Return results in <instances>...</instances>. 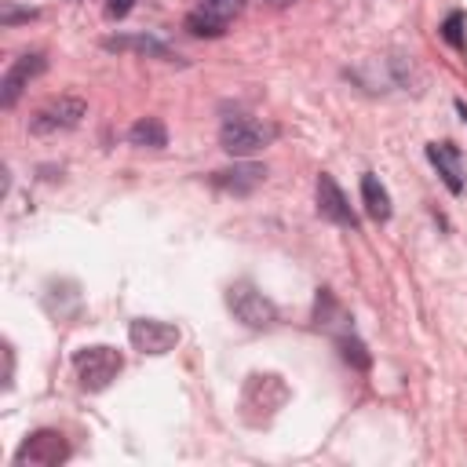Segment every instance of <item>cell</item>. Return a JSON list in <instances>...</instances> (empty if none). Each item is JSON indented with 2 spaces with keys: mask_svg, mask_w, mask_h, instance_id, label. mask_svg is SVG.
<instances>
[{
  "mask_svg": "<svg viewBox=\"0 0 467 467\" xmlns=\"http://www.w3.org/2000/svg\"><path fill=\"white\" fill-rule=\"evenodd\" d=\"M226 306L234 310V317L248 328H274L277 325V306L274 299H266L252 281H234L226 288Z\"/></svg>",
  "mask_w": 467,
  "mask_h": 467,
  "instance_id": "3957f363",
  "label": "cell"
},
{
  "mask_svg": "<svg viewBox=\"0 0 467 467\" xmlns=\"http://www.w3.org/2000/svg\"><path fill=\"white\" fill-rule=\"evenodd\" d=\"M128 339H131V347L139 350V354H168V350H175V343H179V328L175 325H168V321H157V317H135L131 325H128Z\"/></svg>",
  "mask_w": 467,
  "mask_h": 467,
  "instance_id": "52a82bcc",
  "label": "cell"
},
{
  "mask_svg": "<svg viewBox=\"0 0 467 467\" xmlns=\"http://www.w3.org/2000/svg\"><path fill=\"white\" fill-rule=\"evenodd\" d=\"M285 401H288V387H285V379L274 376V372H252L248 383H244V390H241V412H244V416H248L255 405H263V416L270 420Z\"/></svg>",
  "mask_w": 467,
  "mask_h": 467,
  "instance_id": "5b68a950",
  "label": "cell"
},
{
  "mask_svg": "<svg viewBox=\"0 0 467 467\" xmlns=\"http://www.w3.org/2000/svg\"><path fill=\"white\" fill-rule=\"evenodd\" d=\"M131 4H135V0H109L106 11H109V18H124V15L131 11Z\"/></svg>",
  "mask_w": 467,
  "mask_h": 467,
  "instance_id": "ac0fdd59",
  "label": "cell"
},
{
  "mask_svg": "<svg viewBox=\"0 0 467 467\" xmlns=\"http://www.w3.org/2000/svg\"><path fill=\"white\" fill-rule=\"evenodd\" d=\"M427 161L438 168L449 193H463V153L452 142H427Z\"/></svg>",
  "mask_w": 467,
  "mask_h": 467,
  "instance_id": "8fae6325",
  "label": "cell"
},
{
  "mask_svg": "<svg viewBox=\"0 0 467 467\" xmlns=\"http://www.w3.org/2000/svg\"><path fill=\"white\" fill-rule=\"evenodd\" d=\"M128 142H131V146L161 150V146H168V131H164V124H161L157 117H142V120H135V124L128 128Z\"/></svg>",
  "mask_w": 467,
  "mask_h": 467,
  "instance_id": "9a60e30c",
  "label": "cell"
},
{
  "mask_svg": "<svg viewBox=\"0 0 467 467\" xmlns=\"http://www.w3.org/2000/svg\"><path fill=\"white\" fill-rule=\"evenodd\" d=\"M244 0H197V7L186 15V29L193 36H223V29L241 15Z\"/></svg>",
  "mask_w": 467,
  "mask_h": 467,
  "instance_id": "8992f818",
  "label": "cell"
},
{
  "mask_svg": "<svg viewBox=\"0 0 467 467\" xmlns=\"http://www.w3.org/2000/svg\"><path fill=\"white\" fill-rule=\"evenodd\" d=\"M266 4H274V7H288L292 0H266Z\"/></svg>",
  "mask_w": 467,
  "mask_h": 467,
  "instance_id": "ffe728a7",
  "label": "cell"
},
{
  "mask_svg": "<svg viewBox=\"0 0 467 467\" xmlns=\"http://www.w3.org/2000/svg\"><path fill=\"white\" fill-rule=\"evenodd\" d=\"M44 69H47V58H44L40 51L18 55V58L11 62V69L4 73V80H0V106H4V109H11V106L18 102V95L29 88V80H33V77H40Z\"/></svg>",
  "mask_w": 467,
  "mask_h": 467,
  "instance_id": "9c48e42d",
  "label": "cell"
},
{
  "mask_svg": "<svg viewBox=\"0 0 467 467\" xmlns=\"http://www.w3.org/2000/svg\"><path fill=\"white\" fill-rule=\"evenodd\" d=\"M317 215L321 219H328V223H336V226H347V230H354L358 226V219H354V212H350V204H347V197H343V190L336 186V179L332 175H317Z\"/></svg>",
  "mask_w": 467,
  "mask_h": 467,
  "instance_id": "30bf717a",
  "label": "cell"
},
{
  "mask_svg": "<svg viewBox=\"0 0 467 467\" xmlns=\"http://www.w3.org/2000/svg\"><path fill=\"white\" fill-rule=\"evenodd\" d=\"M73 368H77V379L84 390H106L120 368H124V358L120 350L106 347V343H95V347H84L73 354Z\"/></svg>",
  "mask_w": 467,
  "mask_h": 467,
  "instance_id": "6da1fadb",
  "label": "cell"
},
{
  "mask_svg": "<svg viewBox=\"0 0 467 467\" xmlns=\"http://www.w3.org/2000/svg\"><path fill=\"white\" fill-rule=\"evenodd\" d=\"M266 179V168L263 164H237V168H226V171H215L212 182L226 193H252L259 182Z\"/></svg>",
  "mask_w": 467,
  "mask_h": 467,
  "instance_id": "4fadbf2b",
  "label": "cell"
},
{
  "mask_svg": "<svg viewBox=\"0 0 467 467\" xmlns=\"http://www.w3.org/2000/svg\"><path fill=\"white\" fill-rule=\"evenodd\" d=\"M456 109H460V117L467 120V102H456Z\"/></svg>",
  "mask_w": 467,
  "mask_h": 467,
  "instance_id": "d6986e66",
  "label": "cell"
},
{
  "mask_svg": "<svg viewBox=\"0 0 467 467\" xmlns=\"http://www.w3.org/2000/svg\"><path fill=\"white\" fill-rule=\"evenodd\" d=\"M102 47H106V51H139V55H150V58H161V62H179V55H175L164 40H157V36H150V33L109 36V40H102Z\"/></svg>",
  "mask_w": 467,
  "mask_h": 467,
  "instance_id": "7c38bea8",
  "label": "cell"
},
{
  "mask_svg": "<svg viewBox=\"0 0 467 467\" xmlns=\"http://www.w3.org/2000/svg\"><path fill=\"white\" fill-rule=\"evenodd\" d=\"M361 204H365L368 219H376V223H387L390 219V193H387V186L372 171L361 175Z\"/></svg>",
  "mask_w": 467,
  "mask_h": 467,
  "instance_id": "5bb4252c",
  "label": "cell"
},
{
  "mask_svg": "<svg viewBox=\"0 0 467 467\" xmlns=\"http://www.w3.org/2000/svg\"><path fill=\"white\" fill-rule=\"evenodd\" d=\"M336 343H339V354H343V361H350L354 368H368V365H372V354L365 350V343H361L358 336H339Z\"/></svg>",
  "mask_w": 467,
  "mask_h": 467,
  "instance_id": "2e32d148",
  "label": "cell"
},
{
  "mask_svg": "<svg viewBox=\"0 0 467 467\" xmlns=\"http://www.w3.org/2000/svg\"><path fill=\"white\" fill-rule=\"evenodd\" d=\"M441 36H445L456 51H463V47H467V40H463V11H452V15L441 22Z\"/></svg>",
  "mask_w": 467,
  "mask_h": 467,
  "instance_id": "e0dca14e",
  "label": "cell"
},
{
  "mask_svg": "<svg viewBox=\"0 0 467 467\" xmlns=\"http://www.w3.org/2000/svg\"><path fill=\"white\" fill-rule=\"evenodd\" d=\"M277 139V128L274 124H263L255 117H230L223 128H219V146L230 153V157H252L259 153L263 146H270Z\"/></svg>",
  "mask_w": 467,
  "mask_h": 467,
  "instance_id": "7a4b0ae2",
  "label": "cell"
},
{
  "mask_svg": "<svg viewBox=\"0 0 467 467\" xmlns=\"http://www.w3.org/2000/svg\"><path fill=\"white\" fill-rule=\"evenodd\" d=\"M69 456V445L58 431H33L26 434V441L15 452L18 467H58Z\"/></svg>",
  "mask_w": 467,
  "mask_h": 467,
  "instance_id": "277c9868",
  "label": "cell"
},
{
  "mask_svg": "<svg viewBox=\"0 0 467 467\" xmlns=\"http://www.w3.org/2000/svg\"><path fill=\"white\" fill-rule=\"evenodd\" d=\"M84 113H88V106H84L80 99H69V95H62V99H51L47 106H40V109L33 113V120H29V128H33L36 135H51V131H66V128H77Z\"/></svg>",
  "mask_w": 467,
  "mask_h": 467,
  "instance_id": "ba28073f",
  "label": "cell"
}]
</instances>
